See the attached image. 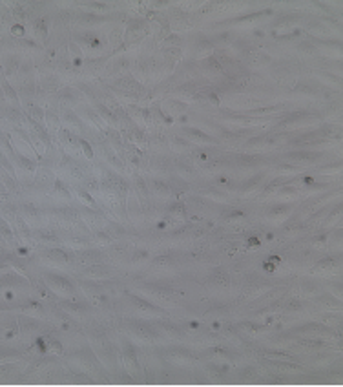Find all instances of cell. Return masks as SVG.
I'll return each mask as SVG.
<instances>
[{"mask_svg": "<svg viewBox=\"0 0 343 387\" xmlns=\"http://www.w3.org/2000/svg\"><path fill=\"white\" fill-rule=\"evenodd\" d=\"M135 303L139 305V307H143V309H153V307H152V305H150V303H143V301H141V300H135Z\"/></svg>", "mask_w": 343, "mask_h": 387, "instance_id": "6da1fadb", "label": "cell"}, {"mask_svg": "<svg viewBox=\"0 0 343 387\" xmlns=\"http://www.w3.org/2000/svg\"><path fill=\"white\" fill-rule=\"evenodd\" d=\"M172 210H174V212L184 214V207H182V204H174V207H172Z\"/></svg>", "mask_w": 343, "mask_h": 387, "instance_id": "7a4b0ae2", "label": "cell"}, {"mask_svg": "<svg viewBox=\"0 0 343 387\" xmlns=\"http://www.w3.org/2000/svg\"><path fill=\"white\" fill-rule=\"evenodd\" d=\"M157 263H170V260H168V257H159V260H157Z\"/></svg>", "mask_w": 343, "mask_h": 387, "instance_id": "3957f363", "label": "cell"}, {"mask_svg": "<svg viewBox=\"0 0 343 387\" xmlns=\"http://www.w3.org/2000/svg\"><path fill=\"white\" fill-rule=\"evenodd\" d=\"M13 31H15V35H22V28H13Z\"/></svg>", "mask_w": 343, "mask_h": 387, "instance_id": "277c9868", "label": "cell"}]
</instances>
